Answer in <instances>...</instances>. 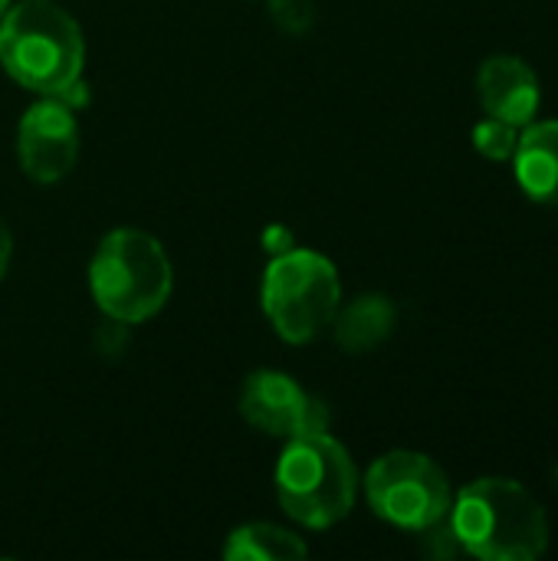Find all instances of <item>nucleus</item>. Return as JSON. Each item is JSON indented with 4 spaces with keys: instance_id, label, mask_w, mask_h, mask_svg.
<instances>
[{
    "instance_id": "f257e3e1",
    "label": "nucleus",
    "mask_w": 558,
    "mask_h": 561,
    "mask_svg": "<svg viewBox=\"0 0 558 561\" xmlns=\"http://www.w3.org/2000/svg\"><path fill=\"white\" fill-rule=\"evenodd\" d=\"M0 66L36 95H59L72 108L86 99L82 30L49 0H23L0 16Z\"/></svg>"
},
{
    "instance_id": "f03ea898",
    "label": "nucleus",
    "mask_w": 558,
    "mask_h": 561,
    "mask_svg": "<svg viewBox=\"0 0 558 561\" xmlns=\"http://www.w3.org/2000/svg\"><path fill=\"white\" fill-rule=\"evenodd\" d=\"M447 519L460 549L474 559L533 561L549 546L546 510L523 483L506 477H483L464 486Z\"/></svg>"
},
{
    "instance_id": "7ed1b4c3",
    "label": "nucleus",
    "mask_w": 558,
    "mask_h": 561,
    "mask_svg": "<svg viewBox=\"0 0 558 561\" xmlns=\"http://www.w3.org/2000/svg\"><path fill=\"white\" fill-rule=\"evenodd\" d=\"M355 493V463L329 431L286 440L276 463V496L286 516L306 529H329L352 513Z\"/></svg>"
},
{
    "instance_id": "20e7f679",
    "label": "nucleus",
    "mask_w": 558,
    "mask_h": 561,
    "mask_svg": "<svg viewBox=\"0 0 558 561\" xmlns=\"http://www.w3.org/2000/svg\"><path fill=\"white\" fill-rule=\"evenodd\" d=\"M89 286L109 319L138 325L168 302L171 260L151 233L122 227L102 237L89 266Z\"/></svg>"
},
{
    "instance_id": "39448f33",
    "label": "nucleus",
    "mask_w": 558,
    "mask_h": 561,
    "mask_svg": "<svg viewBox=\"0 0 558 561\" xmlns=\"http://www.w3.org/2000/svg\"><path fill=\"white\" fill-rule=\"evenodd\" d=\"M342 302V286L332 260L312 250H286L273 256L263 276V312L273 329L293 342L306 345L319 339Z\"/></svg>"
},
{
    "instance_id": "423d86ee",
    "label": "nucleus",
    "mask_w": 558,
    "mask_h": 561,
    "mask_svg": "<svg viewBox=\"0 0 558 561\" xmlns=\"http://www.w3.org/2000/svg\"><path fill=\"white\" fill-rule=\"evenodd\" d=\"M368 506L391 526L424 533L451 516L454 493L447 473L424 454L391 450L365 473Z\"/></svg>"
},
{
    "instance_id": "0eeeda50",
    "label": "nucleus",
    "mask_w": 558,
    "mask_h": 561,
    "mask_svg": "<svg viewBox=\"0 0 558 561\" xmlns=\"http://www.w3.org/2000/svg\"><path fill=\"white\" fill-rule=\"evenodd\" d=\"M240 414L260 434L283 440L329 431V408L283 371L250 375L240 391Z\"/></svg>"
},
{
    "instance_id": "6e6552de",
    "label": "nucleus",
    "mask_w": 558,
    "mask_h": 561,
    "mask_svg": "<svg viewBox=\"0 0 558 561\" xmlns=\"http://www.w3.org/2000/svg\"><path fill=\"white\" fill-rule=\"evenodd\" d=\"M16 151L23 171L33 181L39 184L62 181L79 158L76 108L59 95H43L39 102H33L20 118Z\"/></svg>"
},
{
    "instance_id": "1a4fd4ad",
    "label": "nucleus",
    "mask_w": 558,
    "mask_h": 561,
    "mask_svg": "<svg viewBox=\"0 0 558 561\" xmlns=\"http://www.w3.org/2000/svg\"><path fill=\"white\" fill-rule=\"evenodd\" d=\"M477 99L487 115L526 128L543 102L539 76L520 56H490L477 72Z\"/></svg>"
},
{
    "instance_id": "9d476101",
    "label": "nucleus",
    "mask_w": 558,
    "mask_h": 561,
    "mask_svg": "<svg viewBox=\"0 0 558 561\" xmlns=\"http://www.w3.org/2000/svg\"><path fill=\"white\" fill-rule=\"evenodd\" d=\"M516 181L529 201L558 207V122H529L516 145Z\"/></svg>"
},
{
    "instance_id": "9b49d317",
    "label": "nucleus",
    "mask_w": 558,
    "mask_h": 561,
    "mask_svg": "<svg viewBox=\"0 0 558 561\" xmlns=\"http://www.w3.org/2000/svg\"><path fill=\"white\" fill-rule=\"evenodd\" d=\"M395 319H398V312H395L388 296H378V293L358 296L345 309L339 306V312L332 319L335 322V342L352 355L372 352L375 345H382L391 335Z\"/></svg>"
},
{
    "instance_id": "f8f14e48",
    "label": "nucleus",
    "mask_w": 558,
    "mask_h": 561,
    "mask_svg": "<svg viewBox=\"0 0 558 561\" xmlns=\"http://www.w3.org/2000/svg\"><path fill=\"white\" fill-rule=\"evenodd\" d=\"M309 556L306 542L273 523H250L227 536L224 559L230 561H299Z\"/></svg>"
},
{
    "instance_id": "ddd939ff",
    "label": "nucleus",
    "mask_w": 558,
    "mask_h": 561,
    "mask_svg": "<svg viewBox=\"0 0 558 561\" xmlns=\"http://www.w3.org/2000/svg\"><path fill=\"white\" fill-rule=\"evenodd\" d=\"M516 145H520V128L503 118L487 115L474 128V148L490 161H510L516 154Z\"/></svg>"
},
{
    "instance_id": "4468645a",
    "label": "nucleus",
    "mask_w": 558,
    "mask_h": 561,
    "mask_svg": "<svg viewBox=\"0 0 558 561\" xmlns=\"http://www.w3.org/2000/svg\"><path fill=\"white\" fill-rule=\"evenodd\" d=\"M273 16L283 30L303 33L312 23V7L309 0H273Z\"/></svg>"
},
{
    "instance_id": "2eb2a0df",
    "label": "nucleus",
    "mask_w": 558,
    "mask_h": 561,
    "mask_svg": "<svg viewBox=\"0 0 558 561\" xmlns=\"http://www.w3.org/2000/svg\"><path fill=\"white\" fill-rule=\"evenodd\" d=\"M263 243H266V250L270 253H286V250H293V233H286L283 227H270L266 233H263Z\"/></svg>"
},
{
    "instance_id": "dca6fc26",
    "label": "nucleus",
    "mask_w": 558,
    "mask_h": 561,
    "mask_svg": "<svg viewBox=\"0 0 558 561\" xmlns=\"http://www.w3.org/2000/svg\"><path fill=\"white\" fill-rule=\"evenodd\" d=\"M10 250H13V240H10L7 224L0 220V283H3V273H7V263H10Z\"/></svg>"
},
{
    "instance_id": "f3484780",
    "label": "nucleus",
    "mask_w": 558,
    "mask_h": 561,
    "mask_svg": "<svg viewBox=\"0 0 558 561\" xmlns=\"http://www.w3.org/2000/svg\"><path fill=\"white\" fill-rule=\"evenodd\" d=\"M7 10H10V0H0V16H3Z\"/></svg>"
},
{
    "instance_id": "a211bd4d",
    "label": "nucleus",
    "mask_w": 558,
    "mask_h": 561,
    "mask_svg": "<svg viewBox=\"0 0 558 561\" xmlns=\"http://www.w3.org/2000/svg\"><path fill=\"white\" fill-rule=\"evenodd\" d=\"M556 486H558V467H556Z\"/></svg>"
}]
</instances>
